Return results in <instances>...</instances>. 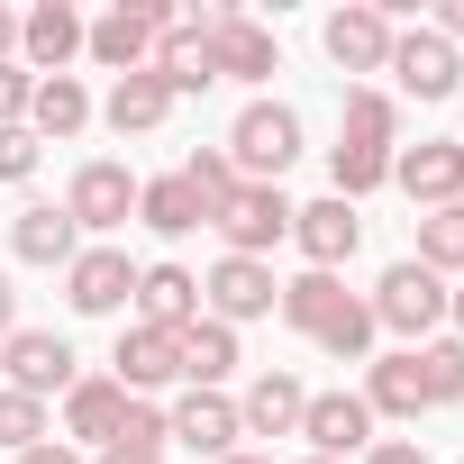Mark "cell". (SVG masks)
Wrapping results in <instances>:
<instances>
[{"mask_svg":"<svg viewBox=\"0 0 464 464\" xmlns=\"http://www.w3.org/2000/svg\"><path fill=\"white\" fill-rule=\"evenodd\" d=\"M164 28H182L173 0H119L110 19H92V28H82V55H92V64H110V73H146V64H155V46H164Z\"/></svg>","mask_w":464,"mask_h":464,"instance_id":"cell-1","label":"cell"},{"mask_svg":"<svg viewBox=\"0 0 464 464\" xmlns=\"http://www.w3.org/2000/svg\"><path fill=\"white\" fill-rule=\"evenodd\" d=\"M301 155V110L283 101H246L237 128H227V164H237V182H283Z\"/></svg>","mask_w":464,"mask_h":464,"instance_id":"cell-2","label":"cell"},{"mask_svg":"<svg viewBox=\"0 0 464 464\" xmlns=\"http://www.w3.org/2000/svg\"><path fill=\"white\" fill-rule=\"evenodd\" d=\"M373 328H392V337H410V346H428L437 337V319H446V274H428L419 256L410 265H392L382 283H373Z\"/></svg>","mask_w":464,"mask_h":464,"instance_id":"cell-3","label":"cell"},{"mask_svg":"<svg viewBox=\"0 0 464 464\" xmlns=\"http://www.w3.org/2000/svg\"><path fill=\"white\" fill-rule=\"evenodd\" d=\"M209 227L227 237V256H256L265 265V246L292 237V200H283V182H237V191L209 209Z\"/></svg>","mask_w":464,"mask_h":464,"instance_id":"cell-4","label":"cell"},{"mask_svg":"<svg viewBox=\"0 0 464 464\" xmlns=\"http://www.w3.org/2000/svg\"><path fill=\"white\" fill-rule=\"evenodd\" d=\"M274 301H283V283H274V265H256V256H218L209 283H200V319H218V328H246V319H265Z\"/></svg>","mask_w":464,"mask_h":464,"instance_id":"cell-5","label":"cell"},{"mask_svg":"<svg viewBox=\"0 0 464 464\" xmlns=\"http://www.w3.org/2000/svg\"><path fill=\"white\" fill-rule=\"evenodd\" d=\"M0 373H10V392H28V401L82 382V373H73V346H64L55 328H10V337H0Z\"/></svg>","mask_w":464,"mask_h":464,"instance_id":"cell-6","label":"cell"},{"mask_svg":"<svg viewBox=\"0 0 464 464\" xmlns=\"http://www.w3.org/2000/svg\"><path fill=\"white\" fill-rule=\"evenodd\" d=\"M392 182L419 209H455L464 200V137H428V146H392Z\"/></svg>","mask_w":464,"mask_h":464,"instance_id":"cell-7","label":"cell"},{"mask_svg":"<svg viewBox=\"0 0 464 464\" xmlns=\"http://www.w3.org/2000/svg\"><path fill=\"white\" fill-rule=\"evenodd\" d=\"M200 28H209V64H218V82H265V73H283L274 28H256L246 10H200Z\"/></svg>","mask_w":464,"mask_h":464,"instance_id":"cell-8","label":"cell"},{"mask_svg":"<svg viewBox=\"0 0 464 464\" xmlns=\"http://www.w3.org/2000/svg\"><path fill=\"white\" fill-rule=\"evenodd\" d=\"M64 301H73L82 319H119V310L137 301V265H128L119 246H82V256L64 265Z\"/></svg>","mask_w":464,"mask_h":464,"instance_id":"cell-9","label":"cell"},{"mask_svg":"<svg viewBox=\"0 0 464 464\" xmlns=\"http://www.w3.org/2000/svg\"><path fill=\"white\" fill-rule=\"evenodd\" d=\"M128 209H137V173L128 164H110V155H92L82 173H73V191H64V218L73 227H128Z\"/></svg>","mask_w":464,"mask_h":464,"instance_id":"cell-10","label":"cell"},{"mask_svg":"<svg viewBox=\"0 0 464 464\" xmlns=\"http://www.w3.org/2000/svg\"><path fill=\"white\" fill-rule=\"evenodd\" d=\"M382 73H401V92H410V101H455L464 55H455L437 28H410V37H392V64H382Z\"/></svg>","mask_w":464,"mask_h":464,"instance_id":"cell-11","label":"cell"},{"mask_svg":"<svg viewBox=\"0 0 464 464\" xmlns=\"http://www.w3.org/2000/svg\"><path fill=\"white\" fill-rule=\"evenodd\" d=\"M292 246L310 256V274H337L355 246H364V218H355V200H310V209H292Z\"/></svg>","mask_w":464,"mask_h":464,"instance_id":"cell-12","label":"cell"},{"mask_svg":"<svg viewBox=\"0 0 464 464\" xmlns=\"http://www.w3.org/2000/svg\"><path fill=\"white\" fill-rule=\"evenodd\" d=\"M164 437L218 464V455H237V437H246V428H237V401H227V392H182V401L164 410Z\"/></svg>","mask_w":464,"mask_h":464,"instance_id":"cell-13","label":"cell"},{"mask_svg":"<svg viewBox=\"0 0 464 464\" xmlns=\"http://www.w3.org/2000/svg\"><path fill=\"white\" fill-rule=\"evenodd\" d=\"M301 437H310V455H364L373 446V410H364V392H310V410H301Z\"/></svg>","mask_w":464,"mask_h":464,"instance_id":"cell-14","label":"cell"},{"mask_svg":"<svg viewBox=\"0 0 464 464\" xmlns=\"http://www.w3.org/2000/svg\"><path fill=\"white\" fill-rule=\"evenodd\" d=\"M82 10H73V0H37V10L19 19V55H28V73L46 82V73H64L73 55H82Z\"/></svg>","mask_w":464,"mask_h":464,"instance_id":"cell-15","label":"cell"},{"mask_svg":"<svg viewBox=\"0 0 464 464\" xmlns=\"http://www.w3.org/2000/svg\"><path fill=\"white\" fill-rule=\"evenodd\" d=\"M110 364H119V392H128V401H137V392H164V382H182V337L137 319V328H119V355H110Z\"/></svg>","mask_w":464,"mask_h":464,"instance_id":"cell-16","label":"cell"},{"mask_svg":"<svg viewBox=\"0 0 464 464\" xmlns=\"http://www.w3.org/2000/svg\"><path fill=\"white\" fill-rule=\"evenodd\" d=\"M392 37H401V28L373 10V0H355V10L328 19V64H337V73H382V64H392Z\"/></svg>","mask_w":464,"mask_h":464,"instance_id":"cell-17","label":"cell"},{"mask_svg":"<svg viewBox=\"0 0 464 464\" xmlns=\"http://www.w3.org/2000/svg\"><path fill=\"white\" fill-rule=\"evenodd\" d=\"M10 256H19V265H55V274H64V265L82 256V227H73L55 200H28V209L10 218Z\"/></svg>","mask_w":464,"mask_h":464,"instance_id":"cell-18","label":"cell"},{"mask_svg":"<svg viewBox=\"0 0 464 464\" xmlns=\"http://www.w3.org/2000/svg\"><path fill=\"white\" fill-rule=\"evenodd\" d=\"M137 319L182 337V328L200 319V274H182V265H137Z\"/></svg>","mask_w":464,"mask_h":464,"instance_id":"cell-19","label":"cell"},{"mask_svg":"<svg viewBox=\"0 0 464 464\" xmlns=\"http://www.w3.org/2000/svg\"><path fill=\"white\" fill-rule=\"evenodd\" d=\"M146 73H155L173 101H182V92H209V82H218V64H209V28H200V19L164 28V46H155V64H146Z\"/></svg>","mask_w":464,"mask_h":464,"instance_id":"cell-20","label":"cell"},{"mask_svg":"<svg viewBox=\"0 0 464 464\" xmlns=\"http://www.w3.org/2000/svg\"><path fill=\"white\" fill-rule=\"evenodd\" d=\"M119 419H128V392H119V373H82V382L64 392V437H82V446H110V437H119Z\"/></svg>","mask_w":464,"mask_h":464,"instance_id":"cell-21","label":"cell"},{"mask_svg":"<svg viewBox=\"0 0 464 464\" xmlns=\"http://www.w3.org/2000/svg\"><path fill=\"white\" fill-rule=\"evenodd\" d=\"M301 410H310V392L292 373H256L246 401H237V428L246 437H301Z\"/></svg>","mask_w":464,"mask_h":464,"instance_id":"cell-22","label":"cell"},{"mask_svg":"<svg viewBox=\"0 0 464 464\" xmlns=\"http://www.w3.org/2000/svg\"><path fill=\"white\" fill-rule=\"evenodd\" d=\"M274 310H283V319H292V328H301V337H328V328H337V319H346V310H355V292H346V283H337V274H292V283H283V301H274Z\"/></svg>","mask_w":464,"mask_h":464,"instance_id":"cell-23","label":"cell"},{"mask_svg":"<svg viewBox=\"0 0 464 464\" xmlns=\"http://www.w3.org/2000/svg\"><path fill=\"white\" fill-rule=\"evenodd\" d=\"M364 410H373V419H419V410H428V392H419V355H410V346L364 364Z\"/></svg>","mask_w":464,"mask_h":464,"instance_id":"cell-24","label":"cell"},{"mask_svg":"<svg viewBox=\"0 0 464 464\" xmlns=\"http://www.w3.org/2000/svg\"><path fill=\"white\" fill-rule=\"evenodd\" d=\"M101 119H110L119 137H155V128L173 119V92H164L155 73H119V92L101 101Z\"/></svg>","mask_w":464,"mask_h":464,"instance_id":"cell-25","label":"cell"},{"mask_svg":"<svg viewBox=\"0 0 464 464\" xmlns=\"http://www.w3.org/2000/svg\"><path fill=\"white\" fill-rule=\"evenodd\" d=\"M227 373H237V328L191 319V328H182V382H191V392H218Z\"/></svg>","mask_w":464,"mask_h":464,"instance_id":"cell-26","label":"cell"},{"mask_svg":"<svg viewBox=\"0 0 464 464\" xmlns=\"http://www.w3.org/2000/svg\"><path fill=\"white\" fill-rule=\"evenodd\" d=\"M137 218L155 227V237H191V227H209V209H200V191H191L182 173H164V182H137Z\"/></svg>","mask_w":464,"mask_h":464,"instance_id":"cell-27","label":"cell"},{"mask_svg":"<svg viewBox=\"0 0 464 464\" xmlns=\"http://www.w3.org/2000/svg\"><path fill=\"white\" fill-rule=\"evenodd\" d=\"M82 128H92V92L73 73H46L28 101V137H82Z\"/></svg>","mask_w":464,"mask_h":464,"instance_id":"cell-28","label":"cell"},{"mask_svg":"<svg viewBox=\"0 0 464 464\" xmlns=\"http://www.w3.org/2000/svg\"><path fill=\"white\" fill-rule=\"evenodd\" d=\"M328 173H337V200H364V191L392 182V146H373V137H337Z\"/></svg>","mask_w":464,"mask_h":464,"instance_id":"cell-29","label":"cell"},{"mask_svg":"<svg viewBox=\"0 0 464 464\" xmlns=\"http://www.w3.org/2000/svg\"><path fill=\"white\" fill-rule=\"evenodd\" d=\"M410 355H419L428 410H437V401H464V337H428V346H410Z\"/></svg>","mask_w":464,"mask_h":464,"instance_id":"cell-30","label":"cell"},{"mask_svg":"<svg viewBox=\"0 0 464 464\" xmlns=\"http://www.w3.org/2000/svg\"><path fill=\"white\" fill-rule=\"evenodd\" d=\"M419 265H428V274H464V200L419 218Z\"/></svg>","mask_w":464,"mask_h":464,"instance_id":"cell-31","label":"cell"},{"mask_svg":"<svg viewBox=\"0 0 464 464\" xmlns=\"http://www.w3.org/2000/svg\"><path fill=\"white\" fill-rule=\"evenodd\" d=\"M346 137H373V146H392V137H401V110H392V92L355 82V92H346Z\"/></svg>","mask_w":464,"mask_h":464,"instance_id":"cell-32","label":"cell"},{"mask_svg":"<svg viewBox=\"0 0 464 464\" xmlns=\"http://www.w3.org/2000/svg\"><path fill=\"white\" fill-rule=\"evenodd\" d=\"M0 446H10V455L46 446V401H28V392H0Z\"/></svg>","mask_w":464,"mask_h":464,"instance_id":"cell-33","label":"cell"},{"mask_svg":"<svg viewBox=\"0 0 464 464\" xmlns=\"http://www.w3.org/2000/svg\"><path fill=\"white\" fill-rule=\"evenodd\" d=\"M182 182L200 191V209H218L227 191H237V164H227V146H200V155L182 164Z\"/></svg>","mask_w":464,"mask_h":464,"instance_id":"cell-34","label":"cell"},{"mask_svg":"<svg viewBox=\"0 0 464 464\" xmlns=\"http://www.w3.org/2000/svg\"><path fill=\"white\" fill-rule=\"evenodd\" d=\"M373 337H382V328H373V310H364V301H355V310H346V319H337V328H328V337H319V346H328V355H337V364H364V355H373Z\"/></svg>","mask_w":464,"mask_h":464,"instance_id":"cell-35","label":"cell"},{"mask_svg":"<svg viewBox=\"0 0 464 464\" xmlns=\"http://www.w3.org/2000/svg\"><path fill=\"white\" fill-rule=\"evenodd\" d=\"M110 446H128V455H164V446H173V437H164V410H155V401H128V419H119Z\"/></svg>","mask_w":464,"mask_h":464,"instance_id":"cell-36","label":"cell"},{"mask_svg":"<svg viewBox=\"0 0 464 464\" xmlns=\"http://www.w3.org/2000/svg\"><path fill=\"white\" fill-rule=\"evenodd\" d=\"M28 101H37V73L28 64H0V128H28Z\"/></svg>","mask_w":464,"mask_h":464,"instance_id":"cell-37","label":"cell"},{"mask_svg":"<svg viewBox=\"0 0 464 464\" xmlns=\"http://www.w3.org/2000/svg\"><path fill=\"white\" fill-rule=\"evenodd\" d=\"M37 173V137L28 128H0V182H28Z\"/></svg>","mask_w":464,"mask_h":464,"instance_id":"cell-38","label":"cell"},{"mask_svg":"<svg viewBox=\"0 0 464 464\" xmlns=\"http://www.w3.org/2000/svg\"><path fill=\"white\" fill-rule=\"evenodd\" d=\"M364 464H428V455H419L410 437H373V446H364Z\"/></svg>","mask_w":464,"mask_h":464,"instance_id":"cell-39","label":"cell"},{"mask_svg":"<svg viewBox=\"0 0 464 464\" xmlns=\"http://www.w3.org/2000/svg\"><path fill=\"white\" fill-rule=\"evenodd\" d=\"M19 464H82V455H73V446H64V437H46V446H28V455H19Z\"/></svg>","mask_w":464,"mask_h":464,"instance_id":"cell-40","label":"cell"},{"mask_svg":"<svg viewBox=\"0 0 464 464\" xmlns=\"http://www.w3.org/2000/svg\"><path fill=\"white\" fill-rule=\"evenodd\" d=\"M10 328H19V283L0 274V337H10Z\"/></svg>","mask_w":464,"mask_h":464,"instance_id":"cell-41","label":"cell"},{"mask_svg":"<svg viewBox=\"0 0 464 464\" xmlns=\"http://www.w3.org/2000/svg\"><path fill=\"white\" fill-rule=\"evenodd\" d=\"M437 37H446V46L464 37V0H446V10H437Z\"/></svg>","mask_w":464,"mask_h":464,"instance_id":"cell-42","label":"cell"},{"mask_svg":"<svg viewBox=\"0 0 464 464\" xmlns=\"http://www.w3.org/2000/svg\"><path fill=\"white\" fill-rule=\"evenodd\" d=\"M19 55V10H0V64Z\"/></svg>","mask_w":464,"mask_h":464,"instance_id":"cell-43","label":"cell"},{"mask_svg":"<svg viewBox=\"0 0 464 464\" xmlns=\"http://www.w3.org/2000/svg\"><path fill=\"white\" fill-rule=\"evenodd\" d=\"M101 464H164V455H128V446H101Z\"/></svg>","mask_w":464,"mask_h":464,"instance_id":"cell-44","label":"cell"},{"mask_svg":"<svg viewBox=\"0 0 464 464\" xmlns=\"http://www.w3.org/2000/svg\"><path fill=\"white\" fill-rule=\"evenodd\" d=\"M446 319H455V337H464V292H446Z\"/></svg>","mask_w":464,"mask_h":464,"instance_id":"cell-45","label":"cell"},{"mask_svg":"<svg viewBox=\"0 0 464 464\" xmlns=\"http://www.w3.org/2000/svg\"><path fill=\"white\" fill-rule=\"evenodd\" d=\"M218 464H265V455H218Z\"/></svg>","mask_w":464,"mask_h":464,"instance_id":"cell-46","label":"cell"},{"mask_svg":"<svg viewBox=\"0 0 464 464\" xmlns=\"http://www.w3.org/2000/svg\"><path fill=\"white\" fill-rule=\"evenodd\" d=\"M301 464H328V455H301Z\"/></svg>","mask_w":464,"mask_h":464,"instance_id":"cell-47","label":"cell"}]
</instances>
